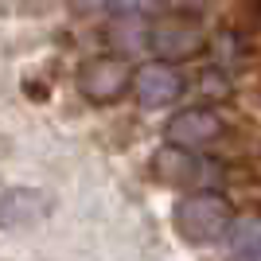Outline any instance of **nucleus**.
<instances>
[{
  "label": "nucleus",
  "instance_id": "obj_1",
  "mask_svg": "<svg viewBox=\"0 0 261 261\" xmlns=\"http://www.w3.org/2000/svg\"><path fill=\"white\" fill-rule=\"evenodd\" d=\"M172 222L179 230V238L195 242V246H207V242H222L234 226V207H230L226 195H218V187L207 191H195V195H184L172 211Z\"/></svg>",
  "mask_w": 261,
  "mask_h": 261
},
{
  "label": "nucleus",
  "instance_id": "obj_2",
  "mask_svg": "<svg viewBox=\"0 0 261 261\" xmlns=\"http://www.w3.org/2000/svg\"><path fill=\"white\" fill-rule=\"evenodd\" d=\"M152 175L168 187H187V191H207V187L222 184V168L207 156H199L195 148L184 144H160L152 152Z\"/></svg>",
  "mask_w": 261,
  "mask_h": 261
},
{
  "label": "nucleus",
  "instance_id": "obj_3",
  "mask_svg": "<svg viewBox=\"0 0 261 261\" xmlns=\"http://www.w3.org/2000/svg\"><path fill=\"white\" fill-rule=\"evenodd\" d=\"M133 78H137V70H129L125 55L117 51L98 55L78 70V94L94 106H109V101H121L133 90Z\"/></svg>",
  "mask_w": 261,
  "mask_h": 261
},
{
  "label": "nucleus",
  "instance_id": "obj_4",
  "mask_svg": "<svg viewBox=\"0 0 261 261\" xmlns=\"http://www.w3.org/2000/svg\"><path fill=\"white\" fill-rule=\"evenodd\" d=\"M160 59H175V63H187V59H195L203 55L207 47V32H203V23L195 20V12H175V16H164V20L152 23V39H148Z\"/></svg>",
  "mask_w": 261,
  "mask_h": 261
},
{
  "label": "nucleus",
  "instance_id": "obj_5",
  "mask_svg": "<svg viewBox=\"0 0 261 261\" xmlns=\"http://www.w3.org/2000/svg\"><path fill=\"white\" fill-rule=\"evenodd\" d=\"M222 133H226V121L207 106L179 109V113L168 121V141L184 144V148H207V144L222 141Z\"/></svg>",
  "mask_w": 261,
  "mask_h": 261
},
{
  "label": "nucleus",
  "instance_id": "obj_6",
  "mask_svg": "<svg viewBox=\"0 0 261 261\" xmlns=\"http://www.w3.org/2000/svg\"><path fill=\"white\" fill-rule=\"evenodd\" d=\"M133 90H137V101L148 109H164L172 106L175 98H184V78L179 70L168 63H144L133 78Z\"/></svg>",
  "mask_w": 261,
  "mask_h": 261
},
{
  "label": "nucleus",
  "instance_id": "obj_7",
  "mask_svg": "<svg viewBox=\"0 0 261 261\" xmlns=\"http://www.w3.org/2000/svg\"><path fill=\"white\" fill-rule=\"evenodd\" d=\"M152 39V28L144 23L141 12H121L117 20L109 23V43L117 55H137L144 51V43Z\"/></svg>",
  "mask_w": 261,
  "mask_h": 261
},
{
  "label": "nucleus",
  "instance_id": "obj_8",
  "mask_svg": "<svg viewBox=\"0 0 261 261\" xmlns=\"http://www.w3.org/2000/svg\"><path fill=\"white\" fill-rule=\"evenodd\" d=\"M226 242H230V250H234V257H242V253H257V250H261V218H257V215L234 218V226H230Z\"/></svg>",
  "mask_w": 261,
  "mask_h": 261
},
{
  "label": "nucleus",
  "instance_id": "obj_9",
  "mask_svg": "<svg viewBox=\"0 0 261 261\" xmlns=\"http://www.w3.org/2000/svg\"><path fill=\"white\" fill-rule=\"evenodd\" d=\"M199 86L207 98H226L230 94V78H226V66H207L203 78H199Z\"/></svg>",
  "mask_w": 261,
  "mask_h": 261
},
{
  "label": "nucleus",
  "instance_id": "obj_10",
  "mask_svg": "<svg viewBox=\"0 0 261 261\" xmlns=\"http://www.w3.org/2000/svg\"><path fill=\"white\" fill-rule=\"evenodd\" d=\"M160 4H164V0H109V8L117 12V16H121V12H141V16H144V12H156Z\"/></svg>",
  "mask_w": 261,
  "mask_h": 261
},
{
  "label": "nucleus",
  "instance_id": "obj_11",
  "mask_svg": "<svg viewBox=\"0 0 261 261\" xmlns=\"http://www.w3.org/2000/svg\"><path fill=\"white\" fill-rule=\"evenodd\" d=\"M74 12H98V8H109V0H70Z\"/></svg>",
  "mask_w": 261,
  "mask_h": 261
},
{
  "label": "nucleus",
  "instance_id": "obj_12",
  "mask_svg": "<svg viewBox=\"0 0 261 261\" xmlns=\"http://www.w3.org/2000/svg\"><path fill=\"white\" fill-rule=\"evenodd\" d=\"M234 261H261V250L257 253H242V257H234Z\"/></svg>",
  "mask_w": 261,
  "mask_h": 261
}]
</instances>
